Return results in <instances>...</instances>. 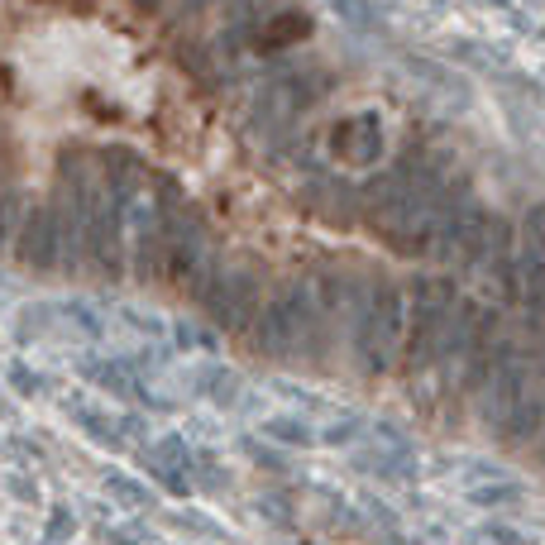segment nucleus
Instances as JSON below:
<instances>
[{
  "label": "nucleus",
  "mask_w": 545,
  "mask_h": 545,
  "mask_svg": "<svg viewBox=\"0 0 545 545\" xmlns=\"http://www.w3.org/2000/svg\"><path fill=\"white\" fill-rule=\"evenodd\" d=\"M454 301H459L454 278L421 272V278L406 282V339H402V359H397L406 378H425L435 368V345H440V330H445Z\"/></svg>",
  "instance_id": "1"
},
{
  "label": "nucleus",
  "mask_w": 545,
  "mask_h": 545,
  "mask_svg": "<svg viewBox=\"0 0 545 545\" xmlns=\"http://www.w3.org/2000/svg\"><path fill=\"white\" fill-rule=\"evenodd\" d=\"M402 339H406V282L378 278L373 311L364 320L359 345L349 349V359L359 364V373H368V378H383V373H393L397 359H402Z\"/></svg>",
  "instance_id": "2"
},
{
  "label": "nucleus",
  "mask_w": 545,
  "mask_h": 545,
  "mask_svg": "<svg viewBox=\"0 0 545 545\" xmlns=\"http://www.w3.org/2000/svg\"><path fill=\"white\" fill-rule=\"evenodd\" d=\"M263 292H268V272L259 259H225L220 263V278L206 292V316L215 320V330L225 335H249L253 330V316L263 306Z\"/></svg>",
  "instance_id": "3"
},
{
  "label": "nucleus",
  "mask_w": 545,
  "mask_h": 545,
  "mask_svg": "<svg viewBox=\"0 0 545 545\" xmlns=\"http://www.w3.org/2000/svg\"><path fill=\"white\" fill-rule=\"evenodd\" d=\"M211 230H206V215L196 206H177L167 201L163 206V268H158V282L163 287H186L192 272L201 268V259L211 253Z\"/></svg>",
  "instance_id": "4"
},
{
  "label": "nucleus",
  "mask_w": 545,
  "mask_h": 545,
  "mask_svg": "<svg viewBox=\"0 0 545 545\" xmlns=\"http://www.w3.org/2000/svg\"><path fill=\"white\" fill-rule=\"evenodd\" d=\"M517 301L526 306V320L536 326V335H545V206H526L521 225H517Z\"/></svg>",
  "instance_id": "5"
},
{
  "label": "nucleus",
  "mask_w": 545,
  "mask_h": 545,
  "mask_svg": "<svg viewBox=\"0 0 545 545\" xmlns=\"http://www.w3.org/2000/svg\"><path fill=\"white\" fill-rule=\"evenodd\" d=\"M249 339L263 359H297V282H278L263 292Z\"/></svg>",
  "instance_id": "6"
},
{
  "label": "nucleus",
  "mask_w": 545,
  "mask_h": 545,
  "mask_svg": "<svg viewBox=\"0 0 545 545\" xmlns=\"http://www.w3.org/2000/svg\"><path fill=\"white\" fill-rule=\"evenodd\" d=\"M512 249H517V220L492 211L483 253H479V263H473V278L483 282V292H488L492 301H517V263H512Z\"/></svg>",
  "instance_id": "7"
},
{
  "label": "nucleus",
  "mask_w": 545,
  "mask_h": 545,
  "mask_svg": "<svg viewBox=\"0 0 545 545\" xmlns=\"http://www.w3.org/2000/svg\"><path fill=\"white\" fill-rule=\"evenodd\" d=\"M498 311L492 301H473V297H464L459 292V301H454V311H450V320H445V330H440V345H435V383H454V373H459V364H464V354H469V345H473V335H479L483 326H488V316Z\"/></svg>",
  "instance_id": "8"
},
{
  "label": "nucleus",
  "mask_w": 545,
  "mask_h": 545,
  "mask_svg": "<svg viewBox=\"0 0 545 545\" xmlns=\"http://www.w3.org/2000/svg\"><path fill=\"white\" fill-rule=\"evenodd\" d=\"M526 378H531V354L517 349V354H507V359H502V364L483 378L479 393H473V397H479V421L488 425L492 435H498V425H502L507 416H512V406L521 402Z\"/></svg>",
  "instance_id": "9"
},
{
  "label": "nucleus",
  "mask_w": 545,
  "mask_h": 545,
  "mask_svg": "<svg viewBox=\"0 0 545 545\" xmlns=\"http://www.w3.org/2000/svg\"><path fill=\"white\" fill-rule=\"evenodd\" d=\"M14 259L33 272H53L62 268V215H58V196L33 206L20 225V240H14Z\"/></svg>",
  "instance_id": "10"
},
{
  "label": "nucleus",
  "mask_w": 545,
  "mask_h": 545,
  "mask_svg": "<svg viewBox=\"0 0 545 545\" xmlns=\"http://www.w3.org/2000/svg\"><path fill=\"white\" fill-rule=\"evenodd\" d=\"M335 153H345L349 163H373L383 153V129L373 115H359V120H345L335 125V139H330Z\"/></svg>",
  "instance_id": "11"
},
{
  "label": "nucleus",
  "mask_w": 545,
  "mask_h": 545,
  "mask_svg": "<svg viewBox=\"0 0 545 545\" xmlns=\"http://www.w3.org/2000/svg\"><path fill=\"white\" fill-rule=\"evenodd\" d=\"M24 192H14V186H0V259L14 249V240H20V225H24Z\"/></svg>",
  "instance_id": "12"
},
{
  "label": "nucleus",
  "mask_w": 545,
  "mask_h": 545,
  "mask_svg": "<svg viewBox=\"0 0 545 545\" xmlns=\"http://www.w3.org/2000/svg\"><path fill=\"white\" fill-rule=\"evenodd\" d=\"M263 431L278 440V445H311V431H306L301 421H287V416H272Z\"/></svg>",
  "instance_id": "13"
},
{
  "label": "nucleus",
  "mask_w": 545,
  "mask_h": 545,
  "mask_svg": "<svg viewBox=\"0 0 545 545\" xmlns=\"http://www.w3.org/2000/svg\"><path fill=\"white\" fill-rule=\"evenodd\" d=\"M335 10L345 14L354 29H378V24H383V20H378V10H373L368 0H335Z\"/></svg>",
  "instance_id": "14"
},
{
  "label": "nucleus",
  "mask_w": 545,
  "mask_h": 545,
  "mask_svg": "<svg viewBox=\"0 0 545 545\" xmlns=\"http://www.w3.org/2000/svg\"><path fill=\"white\" fill-rule=\"evenodd\" d=\"M158 454L167 459V464H186V459H192V454H186V440H182V435H163V440H158Z\"/></svg>",
  "instance_id": "15"
},
{
  "label": "nucleus",
  "mask_w": 545,
  "mask_h": 545,
  "mask_svg": "<svg viewBox=\"0 0 545 545\" xmlns=\"http://www.w3.org/2000/svg\"><path fill=\"white\" fill-rule=\"evenodd\" d=\"M43 316H48L43 306H29V311L14 320V335H20V339H33V335H39V320H43Z\"/></svg>",
  "instance_id": "16"
},
{
  "label": "nucleus",
  "mask_w": 545,
  "mask_h": 545,
  "mask_svg": "<svg viewBox=\"0 0 545 545\" xmlns=\"http://www.w3.org/2000/svg\"><path fill=\"white\" fill-rule=\"evenodd\" d=\"M10 383L20 387L24 397H33V393H39V378H33V373H29L24 364H14V368H10Z\"/></svg>",
  "instance_id": "17"
},
{
  "label": "nucleus",
  "mask_w": 545,
  "mask_h": 545,
  "mask_svg": "<svg viewBox=\"0 0 545 545\" xmlns=\"http://www.w3.org/2000/svg\"><path fill=\"white\" fill-rule=\"evenodd\" d=\"M220 383H225V368H220V364H206V373H196V393H211V387H220Z\"/></svg>",
  "instance_id": "18"
},
{
  "label": "nucleus",
  "mask_w": 545,
  "mask_h": 545,
  "mask_svg": "<svg viewBox=\"0 0 545 545\" xmlns=\"http://www.w3.org/2000/svg\"><path fill=\"white\" fill-rule=\"evenodd\" d=\"M244 454H253V459H259V464H263V469H282V459H278V454H272V450H263V445H259V440H244Z\"/></svg>",
  "instance_id": "19"
},
{
  "label": "nucleus",
  "mask_w": 545,
  "mask_h": 545,
  "mask_svg": "<svg viewBox=\"0 0 545 545\" xmlns=\"http://www.w3.org/2000/svg\"><path fill=\"white\" fill-rule=\"evenodd\" d=\"M517 498V488H473V502H507Z\"/></svg>",
  "instance_id": "20"
},
{
  "label": "nucleus",
  "mask_w": 545,
  "mask_h": 545,
  "mask_svg": "<svg viewBox=\"0 0 545 545\" xmlns=\"http://www.w3.org/2000/svg\"><path fill=\"white\" fill-rule=\"evenodd\" d=\"M354 431H359L354 421H339V425H330V431H326V445H345V440H354Z\"/></svg>",
  "instance_id": "21"
},
{
  "label": "nucleus",
  "mask_w": 545,
  "mask_h": 545,
  "mask_svg": "<svg viewBox=\"0 0 545 545\" xmlns=\"http://www.w3.org/2000/svg\"><path fill=\"white\" fill-rule=\"evenodd\" d=\"M206 5H211V0H182V5H177V14L186 20V14H196V10H206Z\"/></svg>",
  "instance_id": "22"
},
{
  "label": "nucleus",
  "mask_w": 545,
  "mask_h": 545,
  "mask_svg": "<svg viewBox=\"0 0 545 545\" xmlns=\"http://www.w3.org/2000/svg\"><path fill=\"white\" fill-rule=\"evenodd\" d=\"M67 521H72V517H67L62 507H58V512H53V531H48V536H67Z\"/></svg>",
  "instance_id": "23"
},
{
  "label": "nucleus",
  "mask_w": 545,
  "mask_h": 545,
  "mask_svg": "<svg viewBox=\"0 0 545 545\" xmlns=\"http://www.w3.org/2000/svg\"><path fill=\"white\" fill-rule=\"evenodd\" d=\"M536 440H540V464H545V425H540V435H536Z\"/></svg>",
  "instance_id": "24"
},
{
  "label": "nucleus",
  "mask_w": 545,
  "mask_h": 545,
  "mask_svg": "<svg viewBox=\"0 0 545 545\" xmlns=\"http://www.w3.org/2000/svg\"><path fill=\"white\" fill-rule=\"evenodd\" d=\"M488 5H507V0H488Z\"/></svg>",
  "instance_id": "25"
}]
</instances>
